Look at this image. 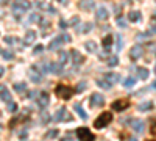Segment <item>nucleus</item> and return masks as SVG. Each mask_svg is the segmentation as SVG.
Returning a JSON list of instances; mask_svg holds the SVG:
<instances>
[{
    "mask_svg": "<svg viewBox=\"0 0 156 141\" xmlns=\"http://www.w3.org/2000/svg\"><path fill=\"white\" fill-rule=\"evenodd\" d=\"M111 121H112V113L111 111H103L95 121H94V127L95 129H103L111 122Z\"/></svg>",
    "mask_w": 156,
    "mask_h": 141,
    "instance_id": "1",
    "label": "nucleus"
},
{
    "mask_svg": "<svg viewBox=\"0 0 156 141\" xmlns=\"http://www.w3.org/2000/svg\"><path fill=\"white\" fill-rule=\"evenodd\" d=\"M55 94L59 99H63V100H69V99L72 97V94H74V89H72L70 86H67V85H56Z\"/></svg>",
    "mask_w": 156,
    "mask_h": 141,
    "instance_id": "2",
    "label": "nucleus"
},
{
    "mask_svg": "<svg viewBox=\"0 0 156 141\" xmlns=\"http://www.w3.org/2000/svg\"><path fill=\"white\" fill-rule=\"evenodd\" d=\"M77 135L80 141H95V136L92 135V132L86 127H80L77 129Z\"/></svg>",
    "mask_w": 156,
    "mask_h": 141,
    "instance_id": "3",
    "label": "nucleus"
},
{
    "mask_svg": "<svg viewBox=\"0 0 156 141\" xmlns=\"http://www.w3.org/2000/svg\"><path fill=\"white\" fill-rule=\"evenodd\" d=\"M30 2L28 0H16V2L13 3V11L14 13H25V11L30 10Z\"/></svg>",
    "mask_w": 156,
    "mask_h": 141,
    "instance_id": "4",
    "label": "nucleus"
},
{
    "mask_svg": "<svg viewBox=\"0 0 156 141\" xmlns=\"http://www.w3.org/2000/svg\"><path fill=\"white\" fill-rule=\"evenodd\" d=\"M128 107H130V100H128V99H119V100L111 104V108L114 111H125Z\"/></svg>",
    "mask_w": 156,
    "mask_h": 141,
    "instance_id": "5",
    "label": "nucleus"
},
{
    "mask_svg": "<svg viewBox=\"0 0 156 141\" xmlns=\"http://www.w3.org/2000/svg\"><path fill=\"white\" fill-rule=\"evenodd\" d=\"M144 52H145V47H144V45H139V44L134 45L130 52V58L131 60H139L140 56L144 55Z\"/></svg>",
    "mask_w": 156,
    "mask_h": 141,
    "instance_id": "6",
    "label": "nucleus"
},
{
    "mask_svg": "<svg viewBox=\"0 0 156 141\" xmlns=\"http://www.w3.org/2000/svg\"><path fill=\"white\" fill-rule=\"evenodd\" d=\"M105 104V97L100 93H94L91 96V107H102Z\"/></svg>",
    "mask_w": 156,
    "mask_h": 141,
    "instance_id": "7",
    "label": "nucleus"
},
{
    "mask_svg": "<svg viewBox=\"0 0 156 141\" xmlns=\"http://www.w3.org/2000/svg\"><path fill=\"white\" fill-rule=\"evenodd\" d=\"M70 56H72V63L75 64V67H78L80 64L84 61V56H83L81 53H80V52L77 50V49H74V50L70 52Z\"/></svg>",
    "mask_w": 156,
    "mask_h": 141,
    "instance_id": "8",
    "label": "nucleus"
},
{
    "mask_svg": "<svg viewBox=\"0 0 156 141\" xmlns=\"http://www.w3.org/2000/svg\"><path fill=\"white\" fill-rule=\"evenodd\" d=\"M131 127H133V130H136L138 133H144V130H145V124L140 119H131Z\"/></svg>",
    "mask_w": 156,
    "mask_h": 141,
    "instance_id": "9",
    "label": "nucleus"
},
{
    "mask_svg": "<svg viewBox=\"0 0 156 141\" xmlns=\"http://www.w3.org/2000/svg\"><path fill=\"white\" fill-rule=\"evenodd\" d=\"M78 6L81 10H84V11H91L94 6H95V3H94V0H80Z\"/></svg>",
    "mask_w": 156,
    "mask_h": 141,
    "instance_id": "10",
    "label": "nucleus"
},
{
    "mask_svg": "<svg viewBox=\"0 0 156 141\" xmlns=\"http://www.w3.org/2000/svg\"><path fill=\"white\" fill-rule=\"evenodd\" d=\"M48 102H50V100H48V94L45 93V91H42V93H41V96H39V99H37V104H39V107L44 110L45 107L48 105Z\"/></svg>",
    "mask_w": 156,
    "mask_h": 141,
    "instance_id": "11",
    "label": "nucleus"
},
{
    "mask_svg": "<svg viewBox=\"0 0 156 141\" xmlns=\"http://www.w3.org/2000/svg\"><path fill=\"white\" fill-rule=\"evenodd\" d=\"M95 16H97V19H100V21H106V19L109 17V13H108V10H106V8L100 6V8L95 11Z\"/></svg>",
    "mask_w": 156,
    "mask_h": 141,
    "instance_id": "12",
    "label": "nucleus"
},
{
    "mask_svg": "<svg viewBox=\"0 0 156 141\" xmlns=\"http://www.w3.org/2000/svg\"><path fill=\"white\" fill-rule=\"evenodd\" d=\"M61 44H63V38L56 36L55 39H52V43L48 44V50H56V49L61 47Z\"/></svg>",
    "mask_w": 156,
    "mask_h": 141,
    "instance_id": "13",
    "label": "nucleus"
},
{
    "mask_svg": "<svg viewBox=\"0 0 156 141\" xmlns=\"http://www.w3.org/2000/svg\"><path fill=\"white\" fill-rule=\"evenodd\" d=\"M74 110H75V111L78 113V116L81 118L83 121H86V119H87V113L84 111V110H83L81 104H78V102H77V104H74Z\"/></svg>",
    "mask_w": 156,
    "mask_h": 141,
    "instance_id": "14",
    "label": "nucleus"
},
{
    "mask_svg": "<svg viewBox=\"0 0 156 141\" xmlns=\"http://www.w3.org/2000/svg\"><path fill=\"white\" fill-rule=\"evenodd\" d=\"M0 99L5 102H11V94H10V91L6 89V86H0Z\"/></svg>",
    "mask_w": 156,
    "mask_h": 141,
    "instance_id": "15",
    "label": "nucleus"
},
{
    "mask_svg": "<svg viewBox=\"0 0 156 141\" xmlns=\"http://www.w3.org/2000/svg\"><path fill=\"white\" fill-rule=\"evenodd\" d=\"M67 110L64 108V107H61V108L58 110V111L55 113V116H53V121L55 122H59V121H64V115H66Z\"/></svg>",
    "mask_w": 156,
    "mask_h": 141,
    "instance_id": "16",
    "label": "nucleus"
},
{
    "mask_svg": "<svg viewBox=\"0 0 156 141\" xmlns=\"http://www.w3.org/2000/svg\"><path fill=\"white\" fill-rule=\"evenodd\" d=\"M50 72L55 75H61L63 74V66L59 63H50Z\"/></svg>",
    "mask_w": 156,
    "mask_h": 141,
    "instance_id": "17",
    "label": "nucleus"
},
{
    "mask_svg": "<svg viewBox=\"0 0 156 141\" xmlns=\"http://www.w3.org/2000/svg\"><path fill=\"white\" fill-rule=\"evenodd\" d=\"M105 78L112 85V83H117V82L120 80V75H119V74H116V72H108V74L105 75Z\"/></svg>",
    "mask_w": 156,
    "mask_h": 141,
    "instance_id": "18",
    "label": "nucleus"
},
{
    "mask_svg": "<svg viewBox=\"0 0 156 141\" xmlns=\"http://www.w3.org/2000/svg\"><path fill=\"white\" fill-rule=\"evenodd\" d=\"M151 108H153V104H151L150 100H147V102H140V104L138 105V110H139V111H150Z\"/></svg>",
    "mask_w": 156,
    "mask_h": 141,
    "instance_id": "19",
    "label": "nucleus"
},
{
    "mask_svg": "<svg viewBox=\"0 0 156 141\" xmlns=\"http://www.w3.org/2000/svg\"><path fill=\"white\" fill-rule=\"evenodd\" d=\"M35 39H36V32H33V30H28V32H27V35H25V41H24V43H25L27 45H30Z\"/></svg>",
    "mask_w": 156,
    "mask_h": 141,
    "instance_id": "20",
    "label": "nucleus"
},
{
    "mask_svg": "<svg viewBox=\"0 0 156 141\" xmlns=\"http://www.w3.org/2000/svg\"><path fill=\"white\" fill-rule=\"evenodd\" d=\"M30 80H31V82H35V83H39L41 80H42V74H39L37 71L31 69V71H30Z\"/></svg>",
    "mask_w": 156,
    "mask_h": 141,
    "instance_id": "21",
    "label": "nucleus"
},
{
    "mask_svg": "<svg viewBox=\"0 0 156 141\" xmlns=\"http://www.w3.org/2000/svg\"><path fill=\"white\" fill-rule=\"evenodd\" d=\"M102 44H103V47H105V52H109L111 50V44H112V36L111 35L105 36L103 41H102Z\"/></svg>",
    "mask_w": 156,
    "mask_h": 141,
    "instance_id": "22",
    "label": "nucleus"
},
{
    "mask_svg": "<svg viewBox=\"0 0 156 141\" xmlns=\"http://www.w3.org/2000/svg\"><path fill=\"white\" fill-rule=\"evenodd\" d=\"M91 28H92V24L86 22V24H81V25H78V27H77V32H78V33H87Z\"/></svg>",
    "mask_w": 156,
    "mask_h": 141,
    "instance_id": "23",
    "label": "nucleus"
},
{
    "mask_svg": "<svg viewBox=\"0 0 156 141\" xmlns=\"http://www.w3.org/2000/svg\"><path fill=\"white\" fill-rule=\"evenodd\" d=\"M67 61H69V53L64 52V50H61V52H59V60H58V63L61 64V66H64Z\"/></svg>",
    "mask_w": 156,
    "mask_h": 141,
    "instance_id": "24",
    "label": "nucleus"
},
{
    "mask_svg": "<svg viewBox=\"0 0 156 141\" xmlns=\"http://www.w3.org/2000/svg\"><path fill=\"white\" fill-rule=\"evenodd\" d=\"M84 49H86L87 52L92 53V52L97 50V44L94 43V41H86V43H84Z\"/></svg>",
    "mask_w": 156,
    "mask_h": 141,
    "instance_id": "25",
    "label": "nucleus"
},
{
    "mask_svg": "<svg viewBox=\"0 0 156 141\" xmlns=\"http://www.w3.org/2000/svg\"><path fill=\"white\" fill-rule=\"evenodd\" d=\"M37 6H41L42 10H47V13H48V14H55V8H53L52 5H48V3L39 2V3H37Z\"/></svg>",
    "mask_w": 156,
    "mask_h": 141,
    "instance_id": "26",
    "label": "nucleus"
},
{
    "mask_svg": "<svg viewBox=\"0 0 156 141\" xmlns=\"http://www.w3.org/2000/svg\"><path fill=\"white\" fill-rule=\"evenodd\" d=\"M97 85L100 86V88H103V89H109V88H111V83H109L106 78H98L97 80Z\"/></svg>",
    "mask_w": 156,
    "mask_h": 141,
    "instance_id": "27",
    "label": "nucleus"
},
{
    "mask_svg": "<svg viewBox=\"0 0 156 141\" xmlns=\"http://www.w3.org/2000/svg\"><path fill=\"white\" fill-rule=\"evenodd\" d=\"M128 19H130L131 22H138L139 19H140V11H130Z\"/></svg>",
    "mask_w": 156,
    "mask_h": 141,
    "instance_id": "28",
    "label": "nucleus"
},
{
    "mask_svg": "<svg viewBox=\"0 0 156 141\" xmlns=\"http://www.w3.org/2000/svg\"><path fill=\"white\" fill-rule=\"evenodd\" d=\"M136 72H138V77L142 78V80H145V78L148 77V71L145 69V67H138V69H136Z\"/></svg>",
    "mask_w": 156,
    "mask_h": 141,
    "instance_id": "29",
    "label": "nucleus"
},
{
    "mask_svg": "<svg viewBox=\"0 0 156 141\" xmlns=\"http://www.w3.org/2000/svg\"><path fill=\"white\" fill-rule=\"evenodd\" d=\"M41 21H42V19H41V16L37 13H33L31 16L28 17V22L30 24H41Z\"/></svg>",
    "mask_w": 156,
    "mask_h": 141,
    "instance_id": "30",
    "label": "nucleus"
},
{
    "mask_svg": "<svg viewBox=\"0 0 156 141\" xmlns=\"http://www.w3.org/2000/svg\"><path fill=\"white\" fill-rule=\"evenodd\" d=\"M58 135H59L58 129H52V130H48L47 133H45V138H47V140H53V138H56Z\"/></svg>",
    "mask_w": 156,
    "mask_h": 141,
    "instance_id": "31",
    "label": "nucleus"
},
{
    "mask_svg": "<svg viewBox=\"0 0 156 141\" xmlns=\"http://www.w3.org/2000/svg\"><path fill=\"white\" fill-rule=\"evenodd\" d=\"M134 83H136V78H134V77H128V78H125L123 86H125L127 89H130V88H133V86H134Z\"/></svg>",
    "mask_w": 156,
    "mask_h": 141,
    "instance_id": "32",
    "label": "nucleus"
},
{
    "mask_svg": "<svg viewBox=\"0 0 156 141\" xmlns=\"http://www.w3.org/2000/svg\"><path fill=\"white\" fill-rule=\"evenodd\" d=\"M106 64H108V66H111V67H114V66H117V64H119V58H117V56H108V60H106Z\"/></svg>",
    "mask_w": 156,
    "mask_h": 141,
    "instance_id": "33",
    "label": "nucleus"
},
{
    "mask_svg": "<svg viewBox=\"0 0 156 141\" xmlns=\"http://www.w3.org/2000/svg\"><path fill=\"white\" fill-rule=\"evenodd\" d=\"M14 91L19 93V94L25 93V91H27V85H25V83H16V85H14Z\"/></svg>",
    "mask_w": 156,
    "mask_h": 141,
    "instance_id": "34",
    "label": "nucleus"
},
{
    "mask_svg": "<svg viewBox=\"0 0 156 141\" xmlns=\"http://www.w3.org/2000/svg\"><path fill=\"white\" fill-rule=\"evenodd\" d=\"M2 56L5 60H13L14 58V53L11 52V50H8V49H5V50H2Z\"/></svg>",
    "mask_w": 156,
    "mask_h": 141,
    "instance_id": "35",
    "label": "nucleus"
},
{
    "mask_svg": "<svg viewBox=\"0 0 156 141\" xmlns=\"http://www.w3.org/2000/svg\"><path fill=\"white\" fill-rule=\"evenodd\" d=\"M48 121H50L48 113L47 111H42V113H41V122H42V124H48Z\"/></svg>",
    "mask_w": 156,
    "mask_h": 141,
    "instance_id": "36",
    "label": "nucleus"
},
{
    "mask_svg": "<svg viewBox=\"0 0 156 141\" xmlns=\"http://www.w3.org/2000/svg\"><path fill=\"white\" fill-rule=\"evenodd\" d=\"M84 89H86V83H84V82L78 83V85H77V88H75V91H77V93H83Z\"/></svg>",
    "mask_w": 156,
    "mask_h": 141,
    "instance_id": "37",
    "label": "nucleus"
},
{
    "mask_svg": "<svg viewBox=\"0 0 156 141\" xmlns=\"http://www.w3.org/2000/svg\"><path fill=\"white\" fill-rule=\"evenodd\" d=\"M39 25L42 27V32H44V30H45V32H47V30H50V22H47V21H41Z\"/></svg>",
    "mask_w": 156,
    "mask_h": 141,
    "instance_id": "38",
    "label": "nucleus"
},
{
    "mask_svg": "<svg viewBox=\"0 0 156 141\" xmlns=\"http://www.w3.org/2000/svg\"><path fill=\"white\" fill-rule=\"evenodd\" d=\"M16 110H17V105L16 104H14V102H8V111H16Z\"/></svg>",
    "mask_w": 156,
    "mask_h": 141,
    "instance_id": "39",
    "label": "nucleus"
},
{
    "mask_svg": "<svg viewBox=\"0 0 156 141\" xmlns=\"http://www.w3.org/2000/svg\"><path fill=\"white\" fill-rule=\"evenodd\" d=\"M117 25L122 27V28H125V27H127V22H125L123 19H122V17L119 16V19H117Z\"/></svg>",
    "mask_w": 156,
    "mask_h": 141,
    "instance_id": "40",
    "label": "nucleus"
},
{
    "mask_svg": "<svg viewBox=\"0 0 156 141\" xmlns=\"http://www.w3.org/2000/svg\"><path fill=\"white\" fill-rule=\"evenodd\" d=\"M5 43L6 44H14V43H17V39H14V38H11V36H6L5 38Z\"/></svg>",
    "mask_w": 156,
    "mask_h": 141,
    "instance_id": "41",
    "label": "nucleus"
},
{
    "mask_svg": "<svg viewBox=\"0 0 156 141\" xmlns=\"http://www.w3.org/2000/svg\"><path fill=\"white\" fill-rule=\"evenodd\" d=\"M80 21V19L77 17V16H74V17H72L70 19V22H69V25H72V27H75V25H77V22Z\"/></svg>",
    "mask_w": 156,
    "mask_h": 141,
    "instance_id": "42",
    "label": "nucleus"
},
{
    "mask_svg": "<svg viewBox=\"0 0 156 141\" xmlns=\"http://www.w3.org/2000/svg\"><path fill=\"white\" fill-rule=\"evenodd\" d=\"M42 50H44V45H36L35 50H33V53H41Z\"/></svg>",
    "mask_w": 156,
    "mask_h": 141,
    "instance_id": "43",
    "label": "nucleus"
},
{
    "mask_svg": "<svg viewBox=\"0 0 156 141\" xmlns=\"http://www.w3.org/2000/svg\"><path fill=\"white\" fill-rule=\"evenodd\" d=\"M64 121H74V116H72L69 111H66V115H64Z\"/></svg>",
    "mask_w": 156,
    "mask_h": 141,
    "instance_id": "44",
    "label": "nucleus"
},
{
    "mask_svg": "<svg viewBox=\"0 0 156 141\" xmlns=\"http://www.w3.org/2000/svg\"><path fill=\"white\" fill-rule=\"evenodd\" d=\"M150 132H151V135H156V121H153V124L150 127Z\"/></svg>",
    "mask_w": 156,
    "mask_h": 141,
    "instance_id": "45",
    "label": "nucleus"
},
{
    "mask_svg": "<svg viewBox=\"0 0 156 141\" xmlns=\"http://www.w3.org/2000/svg\"><path fill=\"white\" fill-rule=\"evenodd\" d=\"M122 44H123V41H122V38L119 36V38H117V50H120V49H122Z\"/></svg>",
    "mask_w": 156,
    "mask_h": 141,
    "instance_id": "46",
    "label": "nucleus"
},
{
    "mask_svg": "<svg viewBox=\"0 0 156 141\" xmlns=\"http://www.w3.org/2000/svg\"><path fill=\"white\" fill-rule=\"evenodd\" d=\"M61 38H63V43H70V36L69 35H61Z\"/></svg>",
    "mask_w": 156,
    "mask_h": 141,
    "instance_id": "47",
    "label": "nucleus"
},
{
    "mask_svg": "<svg viewBox=\"0 0 156 141\" xmlns=\"http://www.w3.org/2000/svg\"><path fill=\"white\" fill-rule=\"evenodd\" d=\"M19 138H20V140H25V138H27V130H20V133H19Z\"/></svg>",
    "mask_w": 156,
    "mask_h": 141,
    "instance_id": "48",
    "label": "nucleus"
},
{
    "mask_svg": "<svg viewBox=\"0 0 156 141\" xmlns=\"http://www.w3.org/2000/svg\"><path fill=\"white\" fill-rule=\"evenodd\" d=\"M61 141H74L70 136V133H67V136H64V138H61Z\"/></svg>",
    "mask_w": 156,
    "mask_h": 141,
    "instance_id": "49",
    "label": "nucleus"
},
{
    "mask_svg": "<svg viewBox=\"0 0 156 141\" xmlns=\"http://www.w3.org/2000/svg\"><path fill=\"white\" fill-rule=\"evenodd\" d=\"M67 25H69V24H67L66 21H59V27H61V28H66Z\"/></svg>",
    "mask_w": 156,
    "mask_h": 141,
    "instance_id": "50",
    "label": "nucleus"
},
{
    "mask_svg": "<svg viewBox=\"0 0 156 141\" xmlns=\"http://www.w3.org/2000/svg\"><path fill=\"white\" fill-rule=\"evenodd\" d=\"M36 94H37L36 91H31V93L28 94V97H30V99H35V97H36Z\"/></svg>",
    "mask_w": 156,
    "mask_h": 141,
    "instance_id": "51",
    "label": "nucleus"
},
{
    "mask_svg": "<svg viewBox=\"0 0 156 141\" xmlns=\"http://www.w3.org/2000/svg\"><path fill=\"white\" fill-rule=\"evenodd\" d=\"M3 74H5V69H3L2 66H0V77H3Z\"/></svg>",
    "mask_w": 156,
    "mask_h": 141,
    "instance_id": "52",
    "label": "nucleus"
},
{
    "mask_svg": "<svg viewBox=\"0 0 156 141\" xmlns=\"http://www.w3.org/2000/svg\"><path fill=\"white\" fill-rule=\"evenodd\" d=\"M8 2H10V0H0V5H6Z\"/></svg>",
    "mask_w": 156,
    "mask_h": 141,
    "instance_id": "53",
    "label": "nucleus"
},
{
    "mask_svg": "<svg viewBox=\"0 0 156 141\" xmlns=\"http://www.w3.org/2000/svg\"><path fill=\"white\" fill-rule=\"evenodd\" d=\"M59 2L63 3V5H66V3H67V0H59Z\"/></svg>",
    "mask_w": 156,
    "mask_h": 141,
    "instance_id": "54",
    "label": "nucleus"
},
{
    "mask_svg": "<svg viewBox=\"0 0 156 141\" xmlns=\"http://www.w3.org/2000/svg\"><path fill=\"white\" fill-rule=\"evenodd\" d=\"M151 86H153V88L156 89V80H155V82H153V85H151Z\"/></svg>",
    "mask_w": 156,
    "mask_h": 141,
    "instance_id": "55",
    "label": "nucleus"
},
{
    "mask_svg": "<svg viewBox=\"0 0 156 141\" xmlns=\"http://www.w3.org/2000/svg\"><path fill=\"white\" fill-rule=\"evenodd\" d=\"M153 19H156V13H155V14H153Z\"/></svg>",
    "mask_w": 156,
    "mask_h": 141,
    "instance_id": "56",
    "label": "nucleus"
},
{
    "mask_svg": "<svg viewBox=\"0 0 156 141\" xmlns=\"http://www.w3.org/2000/svg\"><path fill=\"white\" fill-rule=\"evenodd\" d=\"M155 74H156V64H155Z\"/></svg>",
    "mask_w": 156,
    "mask_h": 141,
    "instance_id": "57",
    "label": "nucleus"
},
{
    "mask_svg": "<svg viewBox=\"0 0 156 141\" xmlns=\"http://www.w3.org/2000/svg\"><path fill=\"white\" fill-rule=\"evenodd\" d=\"M130 141H136V140H134V138H131V140H130Z\"/></svg>",
    "mask_w": 156,
    "mask_h": 141,
    "instance_id": "58",
    "label": "nucleus"
},
{
    "mask_svg": "<svg viewBox=\"0 0 156 141\" xmlns=\"http://www.w3.org/2000/svg\"><path fill=\"white\" fill-rule=\"evenodd\" d=\"M147 141H156V140H147Z\"/></svg>",
    "mask_w": 156,
    "mask_h": 141,
    "instance_id": "59",
    "label": "nucleus"
},
{
    "mask_svg": "<svg viewBox=\"0 0 156 141\" xmlns=\"http://www.w3.org/2000/svg\"><path fill=\"white\" fill-rule=\"evenodd\" d=\"M0 53H2V49H0Z\"/></svg>",
    "mask_w": 156,
    "mask_h": 141,
    "instance_id": "60",
    "label": "nucleus"
}]
</instances>
